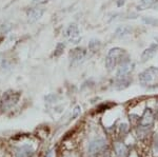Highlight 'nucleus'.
<instances>
[{
  "mask_svg": "<svg viewBox=\"0 0 158 157\" xmlns=\"http://www.w3.org/2000/svg\"><path fill=\"white\" fill-rule=\"evenodd\" d=\"M126 51L120 48H112L109 51L108 55L106 58V67L109 71H113L119 63L121 62V60L123 59V57L126 56Z\"/></svg>",
  "mask_w": 158,
  "mask_h": 157,
  "instance_id": "obj_1",
  "label": "nucleus"
},
{
  "mask_svg": "<svg viewBox=\"0 0 158 157\" xmlns=\"http://www.w3.org/2000/svg\"><path fill=\"white\" fill-rule=\"evenodd\" d=\"M157 76H158V68L151 67V68H149V69L144 70L142 73H140L139 81L141 82V85H148L151 82H153V80L156 79Z\"/></svg>",
  "mask_w": 158,
  "mask_h": 157,
  "instance_id": "obj_2",
  "label": "nucleus"
},
{
  "mask_svg": "<svg viewBox=\"0 0 158 157\" xmlns=\"http://www.w3.org/2000/svg\"><path fill=\"white\" fill-rule=\"evenodd\" d=\"M19 94L18 93H15L13 91H9V92L4 93L3 97L1 100V105L3 109H10L12 108L14 105H16V102L18 101Z\"/></svg>",
  "mask_w": 158,
  "mask_h": 157,
  "instance_id": "obj_3",
  "label": "nucleus"
},
{
  "mask_svg": "<svg viewBox=\"0 0 158 157\" xmlns=\"http://www.w3.org/2000/svg\"><path fill=\"white\" fill-rule=\"evenodd\" d=\"M65 34H67V37L71 43L77 44L81 41V37H80V35H79V30L76 24L69 25Z\"/></svg>",
  "mask_w": 158,
  "mask_h": 157,
  "instance_id": "obj_4",
  "label": "nucleus"
},
{
  "mask_svg": "<svg viewBox=\"0 0 158 157\" xmlns=\"http://www.w3.org/2000/svg\"><path fill=\"white\" fill-rule=\"evenodd\" d=\"M85 55H86V52L83 48H75L74 50L71 51L70 59H71V61H72V63L78 64V63L83 61Z\"/></svg>",
  "mask_w": 158,
  "mask_h": 157,
  "instance_id": "obj_5",
  "label": "nucleus"
},
{
  "mask_svg": "<svg viewBox=\"0 0 158 157\" xmlns=\"http://www.w3.org/2000/svg\"><path fill=\"white\" fill-rule=\"evenodd\" d=\"M157 50H158V44L156 43H153L150 45L149 48H147L146 50L142 52L141 54V59L142 61H148V60H150L151 58L154 57V55L157 53Z\"/></svg>",
  "mask_w": 158,
  "mask_h": 157,
  "instance_id": "obj_6",
  "label": "nucleus"
},
{
  "mask_svg": "<svg viewBox=\"0 0 158 157\" xmlns=\"http://www.w3.org/2000/svg\"><path fill=\"white\" fill-rule=\"evenodd\" d=\"M43 13H44V9L43 7H35V9H32L29 13V21L31 23H33V22H36L38 21L40 18L42 17Z\"/></svg>",
  "mask_w": 158,
  "mask_h": 157,
  "instance_id": "obj_7",
  "label": "nucleus"
},
{
  "mask_svg": "<svg viewBox=\"0 0 158 157\" xmlns=\"http://www.w3.org/2000/svg\"><path fill=\"white\" fill-rule=\"evenodd\" d=\"M106 147V143H104L103 140H97L95 143H91L90 146V153L91 154H95V153H100L101 151L104 149Z\"/></svg>",
  "mask_w": 158,
  "mask_h": 157,
  "instance_id": "obj_8",
  "label": "nucleus"
},
{
  "mask_svg": "<svg viewBox=\"0 0 158 157\" xmlns=\"http://www.w3.org/2000/svg\"><path fill=\"white\" fill-rule=\"evenodd\" d=\"M130 34H131V29L127 25H121V27H117V30L115 31V36L117 38H123Z\"/></svg>",
  "mask_w": 158,
  "mask_h": 157,
  "instance_id": "obj_9",
  "label": "nucleus"
},
{
  "mask_svg": "<svg viewBox=\"0 0 158 157\" xmlns=\"http://www.w3.org/2000/svg\"><path fill=\"white\" fill-rule=\"evenodd\" d=\"M130 83V79L127 76L121 78H116V88L118 90H122V89H126L129 85Z\"/></svg>",
  "mask_w": 158,
  "mask_h": 157,
  "instance_id": "obj_10",
  "label": "nucleus"
},
{
  "mask_svg": "<svg viewBox=\"0 0 158 157\" xmlns=\"http://www.w3.org/2000/svg\"><path fill=\"white\" fill-rule=\"evenodd\" d=\"M100 47H101L100 41H99L98 39H96V38H93V39L89 42V49H90V51H92V52H94V53L98 52L99 49H100Z\"/></svg>",
  "mask_w": 158,
  "mask_h": 157,
  "instance_id": "obj_11",
  "label": "nucleus"
},
{
  "mask_svg": "<svg viewBox=\"0 0 158 157\" xmlns=\"http://www.w3.org/2000/svg\"><path fill=\"white\" fill-rule=\"evenodd\" d=\"M156 0H140V6H138V10H147L153 7Z\"/></svg>",
  "mask_w": 158,
  "mask_h": 157,
  "instance_id": "obj_12",
  "label": "nucleus"
},
{
  "mask_svg": "<svg viewBox=\"0 0 158 157\" xmlns=\"http://www.w3.org/2000/svg\"><path fill=\"white\" fill-rule=\"evenodd\" d=\"M115 149H116V153L120 157H126L128 155V149L123 145H117Z\"/></svg>",
  "mask_w": 158,
  "mask_h": 157,
  "instance_id": "obj_13",
  "label": "nucleus"
},
{
  "mask_svg": "<svg viewBox=\"0 0 158 157\" xmlns=\"http://www.w3.org/2000/svg\"><path fill=\"white\" fill-rule=\"evenodd\" d=\"M142 21L148 25H158V19L154 18V17H142Z\"/></svg>",
  "mask_w": 158,
  "mask_h": 157,
  "instance_id": "obj_14",
  "label": "nucleus"
},
{
  "mask_svg": "<svg viewBox=\"0 0 158 157\" xmlns=\"http://www.w3.org/2000/svg\"><path fill=\"white\" fill-rule=\"evenodd\" d=\"M64 49V44L63 43H59L57 44V47H56V50H55V53H54V56H60L61 54H62V51Z\"/></svg>",
  "mask_w": 158,
  "mask_h": 157,
  "instance_id": "obj_15",
  "label": "nucleus"
},
{
  "mask_svg": "<svg viewBox=\"0 0 158 157\" xmlns=\"http://www.w3.org/2000/svg\"><path fill=\"white\" fill-rule=\"evenodd\" d=\"M48 0H33V3L34 4H42V3H45Z\"/></svg>",
  "mask_w": 158,
  "mask_h": 157,
  "instance_id": "obj_16",
  "label": "nucleus"
},
{
  "mask_svg": "<svg viewBox=\"0 0 158 157\" xmlns=\"http://www.w3.org/2000/svg\"><path fill=\"white\" fill-rule=\"evenodd\" d=\"M124 2H126L124 0H117V6H122L124 4Z\"/></svg>",
  "mask_w": 158,
  "mask_h": 157,
  "instance_id": "obj_17",
  "label": "nucleus"
},
{
  "mask_svg": "<svg viewBox=\"0 0 158 157\" xmlns=\"http://www.w3.org/2000/svg\"><path fill=\"white\" fill-rule=\"evenodd\" d=\"M153 9H154V10H158V0L155 1L154 6H153Z\"/></svg>",
  "mask_w": 158,
  "mask_h": 157,
  "instance_id": "obj_18",
  "label": "nucleus"
}]
</instances>
